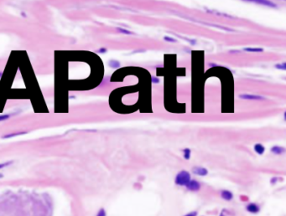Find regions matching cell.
I'll return each instance as SVG.
<instances>
[{
    "label": "cell",
    "instance_id": "14",
    "mask_svg": "<svg viewBox=\"0 0 286 216\" xmlns=\"http://www.w3.org/2000/svg\"><path fill=\"white\" fill-rule=\"evenodd\" d=\"M96 216H107L106 210L103 208H100V209L98 210V214H97V215Z\"/></svg>",
    "mask_w": 286,
    "mask_h": 216
},
{
    "label": "cell",
    "instance_id": "7",
    "mask_svg": "<svg viewBox=\"0 0 286 216\" xmlns=\"http://www.w3.org/2000/svg\"><path fill=\"white\" fill-rule=\"evenodd\" d=\"M220 196L221 198L225 201H231L233 199V193L232 192H231L230 190H227V189H222V190H221V192H220Z\"/></svg>",
    "mask_w": 286,
    "mask_h": 216
},
{
    "label": "cell",
    "instance_id": "19",
    "mask_svg": "<svg viewBox=\"0 0 286 216\" xmlns=\"http://www.w3.org/2000/svg\"><path fill=\"white\" fill-rule=\"evenodd\" d=\"M164 39H165V40H166V41H168V42H176V40L174 39V38H172V37H169V36H165Z\"/></svg>",
    "mask_w": 286,
    "mask_h": 216
},
{
    "label": "cell",
    "instance_id": "21",
    "mask_svg": "<svg viewBox=\"0 0 286 216\" xmlns=\"http://www.w3.org/2000/svg\"><path fill=\"white\" fill-rule=\"evenodd\" d=\"M198 214V213L197 211H191V212L188 213V214H185L184 216H197Z\"/></svg>",
    "mask_w": 286,
    "mask_h": 216
},
{
    "label": "cell",
    "instance_id": "17",
    "mask_svg": "<svg viewBox=\"0 0 286 216\" xmlns=\"http://www.w3.org/2000/svg\"><path fill=\"white\" fill-rule=\"evenodd\" d=\"M278 177H272L270 178V184L272 185H274L277 184V182H278Z\"/></svg>",
    "mask_w": 286,
    "mask_h": 216
},
{
    "label": "cell",
    "instance_id": "25",
    "mask_svg": "<svg viewBox=\"0 0 286 216\" xmlns=\"http://www.w3.org/2000/svg\"><path fill=\"white\" fill-rule=\"evenodd\" d=\"M2 75H3V74H2V72H1V71H0V77H1V76H2Z\"/></svg>",
    "mask_w": 286,
    "mask_h": 216
},
{
    "label": "cell",
    "instance_id": "23",
    "mask_svg": "<svg viewBox=\"0 0 286 216\" xmlns=\"http://www.w3.org/2000/svg\"><path fill=\"white\" fill-rule=\"evenodd\" d=\"M10 164V163H0V169H4L6 166H8Z\"/></svg>",
    "mask_w": 286,
    "mask_h": 216
},
{
    "label": "cell",
    "instance_id": "16",
    "mask_svg": "<svg viewBox=\"0 0 286 216\" xmlns=\"http://www.w3.org/2000/svg\"><path fill=\"white\" fill-rule=\"evenodd\" d=\"M118 30L122 34H126V35H131L132 34V32L129 31V30H127V29H121V28H118Z\"/></svg>",
    "mask_w": 286,
    "mask_h": 216
},
{
    "label": "cell",
    "instance_id": "18",
    "mask_svg": "<svg viewBox=\"0 0 286 216\" xmlns=\"http://www.w3.org/2000/svg\"><path fill=\"white\" fill-rule=\"evenodd\" d=\"M9 117H10L9 115H0V122L5 121V120H7Z\"/></svg>",
    "mask_w": 286,
    "mask_h": 216
},
{
    "label": "cell",
    "instance_id": "10",
    "mask_svg": "<svg viewBox=\"0 0 286 216\" xmlns=\"http://www.w3.org/2000/svg\"><path fill=\"white\" fill-rule=\"evenodd\" d=\"M182 153H183V157H184L185 160H189L191 158V150L188 148H185L184 149H182Z\"/></svg>",
    "mask_w": 286,
    "mask_h": 216
},
{
    "label": "cell",
    "instance_id": "8",
    "mask_svg": "<svg viewBox=\"0 0 286 216\" xmlns=\"http://www.w3.org/2000/svg\"><path fill=\"white\" fill-rule=\"evenodd\" d=\"M285 148H284L282 146H273L270 148V152L274 155H277V156H280L283 155L284 153H285Z\"/></svg>",
    "mask_w": 286,
    "mask_h": 216
},
{
    "label": "cell",
    "instance_id": "5",
    "mask_svg": "<svg viewBox=\"0 0 286 216\" xmlns=\"http://www.w3.org/2000/svg\"><path fill=\"white\" fill-rule=\"evenodd\" d=\"M246 210L247 212L253 214H257L260 212V206L257 203H248L246 205Z\"/></svg>",
    "mask_w": 286,
    "mask_h": 216
},
{
    "label": "cell",
    "instance_id": "2",
    "mask_svg": "<svg viewBox=\"0 0 286 216\" xmlns=\"http://www.w3.org/2000/svg\"><path fill=\"white\" fill-rule=\"evenodd\" d=\"M185 188L187 189L189 191H191V192H197L199 191L201 188V184L199 181L196 180V179H191L189 181L188 184L185 185Z\"/></svg>",
    "mask_w": 286,
    "mask_h": 216
},
{
    "label": "cell",
    "instance_id": "11",
    "mask_svg": "<svg viewBox=\"0 0 286 216\" xmlns=\"http://www.w3.org/2000/svg\"><path fill=\"white\" fill-rule=\"evenodd\" d=\"M244 50L247 52H253V53H259V52H263V49L262 48H245Z\"/></svg>",
    "mask_w": 286,
    "mask_h": 216
},
{
    "label": "cell",
    "instance_id": "3",
    "mask_svg": "<svg viewBox=\"0 0 286 216\" xmlns=\"http://www.w3.org/2000/svg\"><path fill=\"white\" fill-rule=\"evenodd\" d=\"M245 2H249V3H253V4H259V5H263V6H266V7H269V8H276V4L273 3L270 0H243Z\"/></svg>",
    "mask_w": 286,
    "mask_h": 216
},
{
    "label": "cell",
    "instance_id": "12",
    "mask_svg": "<svg viewBox=\"0 0 286 216\" xmlns=\"http://www.w3.org/2000/svg\"><path fill=\"white\" fill-rule=\"evenodd\" d=\"M108 65H109L110 67H112V68H114V69H116V68H118L119 65H120V63L118 62V60H115V59H111L109 62H108Z\"/></svg>",
    "mask_w": 286,
    "mask_h": 216
},
{
    "label": "cell",
    "instance_id": "24",
    "mask_svg": "<svg viewBox=\"0 0 286 216\" xmlns=\"http://www.w3.org/2000/svg\"><path fill=\"white\" fill-rule=\"evenodd\" d=\"M219 216H227V215H226V214H224V209H223V210H222V212L220 213Z\"/></svg>",
    "mask_w": 286,
    "mask_h": 216
},
{
    "label": "cell",
    "instance_id": "4",
    "mask_svg": "<svg viewBox=\"0 0 286 216\" xmlns=\"http://www.w3.org/2000/svg\"><path fill=\"white\" fill-rule=\"evenodd\" d=\"M192 173H194L195 175L197 176H200V177H206L208 175V170L207 169L204 168V167H201V166H195L192 168Z\"/></svg>",
    "mask_w": 286,
    "mask_h": 216
},
{
    "label": "cell",
    "instance_id": "6",
    "mask_svg": "<svg viewBox=\"0 0 286 216\" xmlns=\"http://www.w3.org/2000/svg\"><path fill=\"white\" fill-rule=\"evenodd\" d=\"M239 98L243 100H250V101H263L265 100V97L259 95L253 94H241L239 95Z\"/></svg>",
    "mask_w": 286,
    "mask_h": 216
},
{
    "label": "cell",
    "instance_id": "13",
    "mask_svg": "<svg viewBox=\"0 0 286 216\" xmlns=\"http://www.w3.org/2000/svg\"><path fill=\"white\" fill-rule=\"evenodd\" d=\"M26 132H16V133H10L8 134V135H5L4 137V138H13V137H16V136H20V135H24Z\"/></svg>",
    "mask_w": 286,
    "mask_h": 216
},
{
    "label": "cell",
    "instance_id": "20",
    "mask_svg": "<svg viewBox=\"0 0 286 216\" xmlns=\"http://www.w3.org/2000/svg\"><path fill=\"white\" fill-rule=\"evenodd\" d=\"M151 82L153 83V84H158V83H160V79L157 78V77H152L151 78Z\"/></svg>",
    "mask_w": 286,
    "mask_h": 216
},
{
    "label": "cell",
    "instance_id": "22",
    "mask_svg": "<svg viewBox=\"0 0 286 216\" xmlns=\"http://www.w3.org/2000/svg\"><path fill=\"white\" fill-rule=\"evenodd\" d=\"M107 50L106 48L102 47V48H100V49L98 50V52H99V53H102V54H104V53H106Z\"/></svg>",
    "mask_w": 286,
    "mask_h": 216
},
{
    "label": "cell",
    "instance_id": "26",
    "mask_svg": "<svg viewBox=\"0 0 286 216\" xmlns=\"http://www.w3.org/2000/svg\"><path fill=\"white\" fill-rule=\"evenodd\" d=\"M3 177V175H2V174H0V178H2Z\"/></svg>",
    "mask_w": 286,
    "mask_h": 216
},
{
    "label": "cell",
    "instance_id": "9",
    "mask_svg": "<svg viewBox=\"0 0 286 216\" xmlns=\"http://www.w3.org/2000/svg\"><path fill=\"white\" fill-rule=\"evenodd\" d=\"M253 150H254V152L257 153L258 155L262 156L263 154L265 153L266 148H265V147L263 145V144H261V143H256V144L253 146Z\"/></svg>",
    "mask_w": 286,
    "mask_h": 216
},
{
    "label": "cell",
    "instance_id": "15",
    "mask_svg": "<svg viewBox=\"0 0 286 216\" xmlns=\"http://www.w3.org/2000/svg\"><path fill=\"white\" fill-rule=\"evenodd\" d=\"M275 67L278 69V70H283V71H285L286 70V63H282V64H278V65H276Z\"/></svg>",
    "mask_w": 286,
    "mask_h": 216
},
{
    "label": "cell",
    "instance_id": "1",
    "mask_svg": "<svg viewBox=\"0 0 286 216\" xmlns=\"http://www.w3.org/2000/svg\"><path fill=\"white\" fill-rule=\"evenodd\" d=\"M191 179V173L186 170H181L177 173L175 178V184L180 187H185V185L188 184V182Z\"/></svg>",
    "mask_w": 286,
    "mask_h": 216
}]
</instances>
